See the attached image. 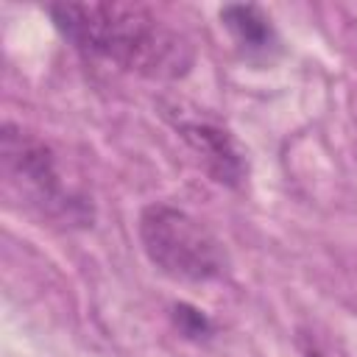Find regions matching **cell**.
<instances>
[{"label":"cell","mask_w":357,"mask_h":357,"mask_svg":"<svg viewBox=\"0 0 357 357\" xmlns=\"http://www.w3.org/2000/svg\"><path fill=\"white\" fill-rule=\"evenodd\" d=\"M165 114L170 117V123L178 131V137L192 148V153L198 156L204 170L218 184L240 187L245 181V173H248L245 156L237 148L234 137L220 123H215L209 117H201V114H184V112H178V114L165 112Z\"/></svg>","instance_id":"4"},{"label":"cell","mask_w":357,"mask_h":357,"mask_svg":"<svg viewBox=\"0 0 357 357\" xmlns=\"http://www.w3.org/2000/svg\"><path fill=\"white\" fill-rule=\"evenodd\" d=\"M173 321H176V326L181 329V335L190 337V340H206V337L212 335L209 318H206L201 310L190 307V304H176V307H173Z\"/></svg>","instance_id":"6"},{"label":"cell","mask_w":357,"mask_h":357,"mask_svg":"<svg viewBox=\"0 0 357 357\" xmlns=\"http://www.w3.org/2000/svg\"><path fill=\"white\" fill-rule=\"evenodd\" d=\"M137 231L151 265L176 282L201 284L229 271L223 240L178 206L148 204L139 212Z\"/></svg>","instance_id":"2"},{"label":"cell","mask_w":357,"mask_h":357,"mask_svg":"<svg viewBox=\"0 0 357 357\" xmlns=\"http://www.w3.org/2000/svg\"><path fill=\"white\" fill-rule=\"evenodd\" d=\"M47 14L81 53L148 78H178L192 64L190 42L139 3H56Z\"/></svg>","instance_id":"1"},{"label":"cell","mask_w":357,"mask_h":357,"mask_svg":"<svg viewBox=\"0 0 357 357\" xmlns=\"http://www.w3.org/2000/svg\"><path fill=\"white\" fill-rule=\"evenodd\" d=\"M220 22L234 36L237 47L248 59H271L279 50V36L268 20V14L254 3H231L220 8Z\"/></svg>","instance_id":"5"},{"label":"cell","mask_w":357,"mask_h":357,"mask_svg":"<svg viewBox=\"0 0 357 357\" xmlns=\"http://www.w3.org/2000/svg\"><path fill=\"white\" fill-rule=\"evenodd\" d=\"M0 156L6 178L22 192H28L33 204H39L45 212L61 215L70 223L81 226L92 220V209L86 206V201H75L70 192H64L53 151L42 139L6 123L0 134Z\"/></svg>","instance_id":"3"}]
</instances>
